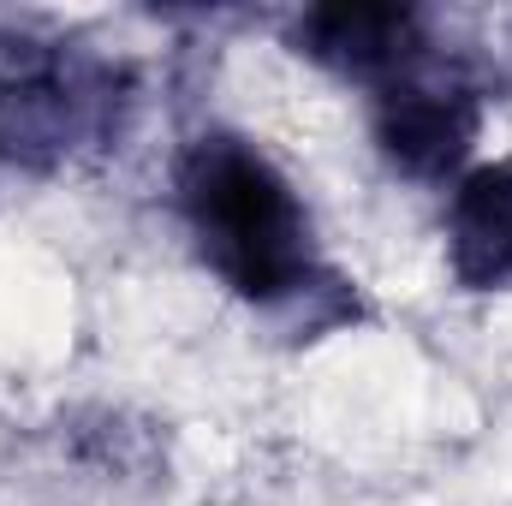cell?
<instances>
[{
  "instance_id": "cell-1",
  "label": "cell",
  "mask_w": 512,
  "mask_h": 506,
  "mask_svg": "<svg viewBox=\"0 0 512 506\" xmlns=\"http://www.w3.org/2000/svg\"><path fill=\"white\" fill-rule=\"evenodd\" d=\"M179 215L197 256L245 298L292 304L316 286V233L292 179L233 131H209L179 155Z\"/></svg>"
},
{
  "instance_id": "cell-2",
  "label": "cell",
  "mask_w": 512,
  "mask_h": 506,
  "mask_svg": "<svg viewBox=\"0 0 512 506\" xmlns=\"http://www.w3.org/2000/svg\"><path fill=\"white\" fill-rule=\"evenodd\" d=\"M126 72L60 42L30 36L18 18H0V155L18 167H54L78 143L114 126Z\"/></svg>"
},
{
  "instance_id": "cell-3",
  "label": "cell",
  "mask_w": 512,
  "mask_h": 506,
  "mask_svg": "<svg viewBox=\"0 0 512 506\" xmlns=\"http://www.w3.org/2000/svg\"><path fill=\"white\" fill-rule=\"evenodd\" d=\"M483 131V102L459 72L411 66L376 90V143L405 179H447L465 167Z\"/></svg>"
},
{
  "instance_id": "cell-4",
  "label": "cell",
  "mask_w": 512,
  "mask_h": 506,
  "mask_svg": "<svg viewBox=\"0 0 512 506\" xmlns=\"http://www.w3.org/2000/svg\"><path fill=\"white\" fill-rule=\"evenodd\" d=\"M292 48L340 78H358V84H393L405 78L411 66L429 60V30H423V12L417 6H310L298 24H292Z\"/></svg>"
},
{
  "instance_id": "cell-5",
  "label": "cell",
  "mask_w": 512,
  "mask_h": 506,
  "mask_svg": "<svg viewBox=\"0 0 512 506\" xmlns=\"http://www.w3.org/2000/svg\"><path fill=\"white\" fill-rule=\"evenodd\" d=\"M447 262H453L459 286H471V292L512 286V161H483L453 185Z\"/></svg>"
}]
</instances>
